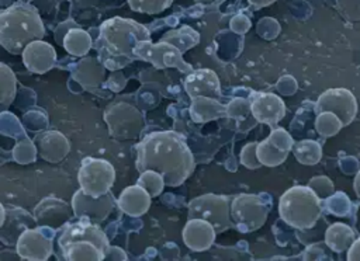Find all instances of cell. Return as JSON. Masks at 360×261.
I'll return each mask as SVG.
<instances>
[{
  "label": "cell",
  "mask_w": 360,
  "mask_h": 261,
  "mask_svg": "<svg viewBox=\"0 0 360 261\" xmlns=\"http://www.w3.org/2000/svg\"><path fill=\"white\" fill-rule=\"evenodd\" d=\"M309 187L318 194V196H330V194L333 192V184L329 178L326 177H316V178H312L309 181Z\"/></svg>",
  "instance_id": "obj_32"
},
{
  "label": "cell",
  "mask_w": 360,
  "mask_h": 261,
  "mask_svg": "<svg viewBox=\"0 0 360 261\" xmlns=\"http://www.w3.org/2000/svg\"><path fill=\"white\" fill-rule=\"evenodd\" d=\"M342 128H343L342 121L333 112L323 111V112H319L315 118V129L319 135L325 138L336 135Z\"/></svg>",
  "instance_id": "obj_27"
},
{
  "label": "cell",
  "mask_w": 360,
  "mask_h": 261,
  "mask_svg": "<svg viewBox=\"0 0 360 261\" xmlns=\"http://www.w3.org/2000/svg\"><path fill=\"white\" fill-rule=\"evenodd\" d=\"M256 146H257V142L248 143L243 146L240 152V163L248 168H257L259 166H262L256 156Z\"/></svg>",
  "instance_id": "obj_31"
},
{
  "label": "cell",
  "mask_w": 360,
  "mask_h": 261,
  "mask_svg": "<svg viewBox=\"0 0 360 261\" xmlns=\"http://www.w3.org/2000/svg\"><path fill=\"white\" fill-rule=\"evenodd\" d=\"M314 109L316 114L323 111L333 112L342 121L343 126H346L357 114V101L347 88H329L318 97Z\"/></svg>",
  "instance_id": "obj_12"
},
{
  "label": "cell",
  "mask_w": 360,
  "mask_h": 261,
  "mask_svg": "<svg viewBox=\"0 0 360 261\" xmlns=\"http://www.w3.org/2000/svg\"><path fill=\"white\" fill-rule=\"evenodd\" d=\"M20 3H28V1H31V0H18Z\"/></svg>",
  "instance_id": "obj_37"
},
{
  "label": "cell",
  "mask_w": 360,
  "mask_h": 261,
  "mask_svg": "<svg viewBox=\"0 0 360 261\" xmlns=\"http://www.w3.org/2000/svg\"><path fill=\"white\" fill-rule=\"evenodd\" d=\"M134 55L153 63L156 67H177L183 72H186V69H191L183 62L181 51L176 45L166 41L159 44H152L149 39L142 41L135 46Z\"/></svg>",
  "instance_id": "obj_11"
},
{
  "label": "cell",
  "mask_w": 360,
  "mask_h": 261,
  "mask_svg": "<svg viewBox=\"0 0 360 261\" xmlns=\"http://www.w3.org/2000/svg\"><path fill=\"white\" fill-rule=\"evenodd\" d=\"M353 188H354V192L357 195V198L360 199V171L356 174V178H354V182H353Z\"/></svg>",
  "instance_id": "obj_34"
},
{
  "label": "cell",
  "mask_w": 360,
  "mask_h": 261,
  "mask_svg": "<svg viewBox=\"0 0 360 261\" xmlns=\"http://www.w3.org/2000/svg\"><path fill=\"white\" fill-rule=\"evenodd\" d=\"M37 142H38V149L41 156L49 163L59 161L62 157H65V154L69 150V143L66 138L62 133L55 130L42 133L37 139Z\"/></svg>",
  "instance_id": "obj_20"
},
{
  "label": "cell",
  "mask_w": 360,
  "mask_h": 261,
  "mask_svg": "<svg viewBox=\"0 0 360 261\" xmlns=\"http://www.w3.org/2000/svg\"><path fill=\"white\" fill-rule=\"evenodd\" d=\"M104 121L108 125L110 133L121 140L135 138L143 128L142 114L129 104H112L104 112Z\"/></svg>",
  "instance_id": "obj_9"
},
{
  "label": "cell",
  "mask_w": 360,
  "mask_h": 261,
  "mask_svg": "<svg viewBox=\"0 0 360 261\" xmlns=\"http://www.w3.org/2000/svg\"><path fill=\"white\" fill-rule=\"evenodd\" d=\"M271 201L266 195L240 194L231 202L232 225L242 233L257 230L266 222Z\"/></svg>",
  "instance_id": "obj_6"
},
{
  "label": "cell",
  "mask_w": 360,
  "mask_h": 261,
  "mask_svg": "<svg viewBox=\"0 0 360 261\" xmlns=\"http://www.w3.org/2000/svg\"><path fill=\"white\" fill-rule=\"evenodd\" d=\"M6 215H7V212H6V208L1 205V202H0V227L3 226V223H4V220H6Z\"/></svg>",
  "instance_id": "obj_35"
},
{
  "label": "cell",
  "mask_w": 360,
  "mask_h": 261,
  "mask_svg": "<svg viewBox=\"0 0 360 261\" xmlns=\"http://www.w3.org/2000/svg\"><path fill=\"white\" fill-rule=\"evenodd\" d=\"M77 180L86 194L101 196L110 192L115 180V170L107 160L86 157L79 168Z\"/></svg>",
  "instance_id": "obj_8"
},
{
  "label": "cell",
  "mask_w": 360,
  "mask_h": 261,
  "mask_svg": "<svg viewBox=\"0 0 360 261\" xmlns=\"http://www.w3.org/2000/svg\"><path fill=\"white\" fill-rule=\"evenodd\" d=\"M184 88L191 98L221 95L219 79L211 69H198L191 72L184 80Z\"/></svg>",
  "instance_id": "obj_17"
},
{
  "label": "cell",
  "mask_w": 360,
  "mask_h": 261,
  "mask_svg": "<svg viewBox=\"0 0 360 261\" xmlns=\"http://www.w3.org/2000/svg\"><path fill=\"white\" fill-rule=\"evenodd\" d=\"M55 230L46 226L27 227L15 241L17 254L22 260H48L52 254V240Z\"/></svg>",
  "instance_id": "obj_10"
},
{
  "label": "cell",
  "mask_w": 360,
  "mask_h": 261,
  "mask_svg": "<svg viewBox=\"0 0 360 261\" xmlns=\"http://www.w3.org/2000/svg\"><path fill=\"white\" fill-rule=\"evenodd\" d=\"M249 1L253 3L255 6H266V4H269V3H271L274 0H249Z\"/></svg>",
  "instance_id": "obj_36"
},
{
  "label": "cell",
  "mask_w": 360,
  "mask_h": 261,
  "mask_svg": "<svg viewBox=\"0 0 360 261\" xmlns=\"http://www.w3.org/2000/svg\"><path fill=\"white\" fill-rule=\"evenodd\" d=\"M347 260L360 261V237L354 239L352 246L347 250Z\"/></svg>",
  "instance_id": "obj_33"
},
{
  "label": "cell",
  "mask_w": 360,
  "mask_h": 261,
  "mask_svg": "<svg viewBox=\"0 0 360 261\" xmlns=\"http://www.w3.org/2000/svg\"><path fill=\"white\" fill-rule=\"evenodd\" d=\"M114 205L115 199L110 192L101 196H91L80 188L75 192L72 198V209L75 218L90 220L94 223L107 219Z\"/></svg>",
  "instance_id": "obj_13"
},
{
  "label": "cell",
  "mask_w": 360,
  "mask_h": 261,
  "mask_svg": "<svg viewBox=\"0 0 360 261\" xmlns=\"http://www.w3.org/2000/svg\"><path fill=\"white\" fill-rule=\"evenodd\" d=\"M15 91L17 80L13 70L0 62V107L7 108L15 97Z\"/></svg>",
  "instance_id": "obj_24"
},
{
  "label": "cell",
  "mask_w": 360,
  "mask_h": 261,
  "mask_svg": "<svg viewBox=\"0 0 360 261\" xmlns=\"http://www.w3.org/2000/svg\"><path fill=\"white\" fill-rule=\"evenodd\" d=\"M136 184H139L142 188H145L150 194V196L160 195V192L163 191V187L166 185L163 177L159 173L152 171V170L142 171Z\"/></svg>",
  "instance_id": "obj_28"
},
{
  "label": "cell",
  "mask_w": 360,
  "mask_h": 261,
  "mask_svg": "<svg viewBox=\"0 0 360 261\" xmlns=\"http://www.w3.org/2000/svg\"><path fill=\"white\" fill-rule=\"evenodd\" d=\"M292 153L301 164H316L322 157V149L319 143L309 139L294 143Z\"/></svg>",
  "instance_id": "obj_26"
},
{
  "label": "cell",
  "mask_w": 360,
  "mask_h": 261,
  "mask_svg": "<svg viewBox=\"0 0 360 261\" xmlns=\"http://www.w3.org/2000/svg\"><path fill=\"white\" fill-rule=\"evenodd\" d=\"M149 39V31L135 22L134 20L127 18H111L103 22L100 29V41L103 42V49L110 56L129 59L134 55L135 46Z\"/></svg>",
  "instance_id": "obj_5"
},
{
  "label": "cell",
  "mask_w": 360,
  "mask_h": 261,
  "mask_svg": "<svg viewBox=\"0 0 360 261\" xmlns=\"http://www.w3.org/2000/svg\"><path fill=\"white\" fill-rule=\"evenodd\" d=\"M150 198H152L150 194L145 188H142L139 184H136V185L127 187L120 194L117 199V205L124 213L132 218H138L149 209Z\"/></svg>",
  "instance_id": "obj_19"
},
{
  "label": "cell",
  "mask_w": 360,
  "mask_h": 261,
  "mask_svg": "<svg viewBox=\"0 0 360 261\" xmlns=\"http://www.w3.org/2000/svg\"><path fill=\"white\" fill-rule=\"evenodd\" d=\"M249 104L253 118L262 123L273 126L285 115L284 101L273 93H253Z\"/></svg>",
  "instance_id": "obj_15"
},
{
  "label": "cell",
  "mask_w": 360,
  "mask_h": 261,
  "mask_svg": "<svg viewBox=\"0 0 360 261\" xmlns=\"http://www.w3.org/2000/svg\"><path fill=\"white\" fill-rule=\"evenodd\" d=\"M58 246L69 261H101L110 250L108 239L101 227L90 220L77 219L62 227Z\"/></svg>",
  "instance_id": "obj_3"
},
{
  "label": "cell",
  "mask_w": 360,
  "mask_h": 261,
  "mask_svg": "<svg viewBox=\"0 0 360 261\" xmlns=\"http://www.w3.org/2000/svg\"><path fill=\"white\" fill-rule=\"evenodd\" d=\"M45 28L35 7L20 3L0 11V45L13 55L22 53L32 41L42 39Z\"/></svg>",
  "instance_id": "obj_2"
},
{
  "label": "cell",
  "mask_w": 360,
  "mask_h": 261,
  "mask_svg": "<svg viewBox=\"0 0 360 261\" xmlns=\"http://www.w3.org/2000/svg\"><path fill=\"white\" fill-rule=\"evenodd\" d=\"M290 152L281 150L280 147H277L274 143H271L269 140V138H266L264 140L259 142L256 146V156L257 160L260 161V164L263 166H269V167H274L281 164L283 161H285L287 156Z\"/></svg>",
  "instance_id": "obj_23"
},
{
  "label": "cell",
  "mask_w": 360,
  "mask_h": 261,
  "mask_svg": "<svg viewBox=\"0 0 360 261\" xmlns=\"http://www.w3.org/2000/svg\"><path fill=\"white\" fill-rule=\"evenodd\" d=\"M136 168L159 173L165 184L177 187L194 170V157L184 138L173 130L152 132L136 146Z\"/></svg>",
  "instance_id": "obj_1"
},
{
  "label": "cell",
  "mask_w": 360,
  "mask_h": 261,
  "mask_svg": "<svg viewBox=\"0 0 360 261\" xmlns=\"http://www.w3.org/2000/svg\"><path fill=\"white\" fill-rule=\"evenodd\" d=\"M173 0H128L132 10L146 14H158L166 10Z\"/></svg>",
  "instance_id": "obj_29"
},
{
  "label": "cell",
  "mask_w": 360,
  "mask_h": 261,
  "mask_svg": "<svg viewBox=\"0 0 360 261\" xmlns=\"http://www.w3.org/2000/svg\"><path fill=\"white\" fill-rule=\"evenodd\" d=\"M34 216L37 225L58 230L59 227H63L75 215L72 206H69L65 201L55 196H48L35 206Z\"/></svg>",
  "instance_id": "obj_14"
},
{
  "label": "cell",
  "mask_w": 360,
  "mask_h": 261,
  "mask_svg": "<svg viewBox=\"0 0 360 261\" xmlns=\"http://www.w3.org/2000/svg\"><path fill=\"white\" fill-rule=\"evenodd\" d=\"M190 218L205 219L217 232H224L232 226L229 198L215 194H205L194 198L188 203V219Z\"/></svg>",
  "instance_id": "obj_7"
},
{
  "label": "cell",
  "mask_w": 360,
  "mask_h": 261,
  "mask_svg": "<svg viewBox=\"0 0 360 261\" xmlns=\"http://www.w3.org/2000/svg\"><path fill=\"white\" fill-rule=\"evenodd\" d=\"M56 60V52L52 45L42 39L32 41L22 51V62L25 67L32 73L48 72Z\"/></svg>",
  "instance_id": "obj_18"
},
{
  "label": "cell",
  "mask_w": 360,
  "mask_h": 261,
  "mask_svg": "<svg viewBox=\"0 0 360 261\" xmlns=\"http://www.w3.org/2000/svg\"><path fill=\"white\" fill-rule=\"evenodd\" d=\"M63 46L69 53L75 56H82L89 52L91 46V39H90V35L83 29L73 28L65 35Z\"/></svg>",
  "instance_id": "obj_25"
},
{
  "label": "cell",
  "mask_w": 360,
  "mask_h": 261,
  "mask_svg": "<svg viewBox=\"0 0 360 261\" xmlns=\"http://www.w3.org/2000/svg\"><path fill=\"white\" fill-rule=\"evenodd\" d=\"M353 241L354 233L352 227L345 223H333L325 232V243L335 253L347 251Z\"/></svg>",
  "instance_id": "obj_21"
},
{
  "label": "cell",
  "mask_w": 360,
  "mask_h": 261,
  "mask_svg": "<svg viewBox=\"0 0 360 261\" xmlns=\"http://www.w3.org/2000/svg\"><path fill=\"white\" fill-rule=\"evenodd\" d=\"M190 114L195 122H205L226 114V108L222 107L215 98L195 97L193 98Z\"/></svg>",
  "instance_id": "obj_22"
},
{
  "label": "cell",
  "mask_w": 360,
  "mask_h": 261,
  "mask_svg": "<svg viewBox=\"0 0 360 261\" xmlns=\"http://www.w3.org/2000/svg\"><path fill=\"white\" fill-rule=\"evenodd\" d=\"M267 138H269V140H270L271 143H274V145H276L277 147H280L281 150H285V152L292 150V145H294L292 138H291V135H290L287 130H284L283 128H274V129L270 132V135H269Z\"/></svg>",
  "instance_id": "obj_30"
},
{
  "label": "cell",
  "mask_w": 360,
  "mask_h": 261,
  "mask_svg": "<svg viewBox=\"0 0 360 261\" xmlns=\"http://www.w3.org/2000/svg\"><path fill=\"white\" fill-rule=\"evenodd\" d=\"M278 213L291 227L300 230L311 229L322 213L321 198L309 185H294L281 195Z\"/></svg>",
  "instance_id": "obj_4"
},
{
  "label": "cell",
  "mask_w": 360,
  "mask_h": 261,
  "mask_svg": "<svg viewBox=\"0 0 360 261\" xmlns=\"http://www.w3.org/2000/svg\"><path fill=\"white\" fill-rule=\"evenodd\" d=\"M217 230L205 219L190 218L183 229V241L191 251H205L215 240Z\"/></svg>",
  "instance_id": "obj_16"
}]
</instances>
